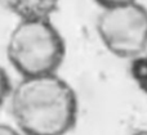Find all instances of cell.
Returning <instances> with one entry per match:
<instances>
[{
  "instance_id": "cell-8",
  "label": "cell",
  "mask_w": 147,
  "mask_h": 135,
  "mask_svg": "<svg viewBox=\"0 0 147 135\" xmlns=\"http://www.w3.org/2000/svg\"><path fill=\"white\" fill-rule=\"evenodd\" d=\"M0 135H22L17 128L8 124H0Z\"/></svg>"
},
{
  "instance_id": "cell-3",
  "label": "cell",
  "mask_w": 147,
  "mask_h": 135,
  "mask_svg": "<svg viewBox=\"0 0 147 135\" xmlns=\"http://www.w3.org/2000/svg\"><path fill=\"white\" fill-rule=\"evenodd\" d=\"M96 28L105 48L114 55L134 59L147 49V8L138 1L102 9Z\"/></svg>"
},
{
  "instance_id": "cell-5",
  "label": "cell",
  "mask_w": 147,
  "mask_h": 135,
  "mask_svg": "<svg viewBox=\"0 0 147 135\" xmlns=\"http://www.w3.org/2000/svg\"><path fill=\"white\" fill-rule=\"evenodd\" d=\"M129 71L132 79L137 82V85L147 94V55H140L130 61Z\"/></svg>"
},
{
  "instance_id": "cell-7",
  "label": "cell",
  "mask_w": 147,
  "mask_h": 135,
  "mask_svg": "<svg viewBox=\"0 0 147 135\" xmlns=\"http://www.w3.org/2000/svg\"><path fill=\"white\" fill-rule=\"evenodd\" d=\"M93 1H96L102 9H106V8H114L119 7V5L129 4V3H134L137 0H93Z\"/></svg>"
},
{
  "instance_id": "cell-4",
  "label": "cell",
  "mask_w": 147,
  "mask_h": 135,
  "mask_svg": "<svg viewBox=\"0 0 147 135\" xmlns=\"http://www.w3.org/2000/svg\"><path fill=\"white\" fill-rule=\"evenodd\" d=\"M20 19H51L61 0H4Z\"/></svg>"
},
{
  "instance_id": "cell-2",
  "label": "cell",
  "mask_w": 147,
  "mask_h": 135,
  "mask_svg": "<svg viewBox=\"0 0 147 135\" xmlns=\"http://www.w3.org/2000/svg\"><path fill=\"white\" fill-rule=\"evenodd\" d=\"M65 55V39L51 19H20L7 44L8 61L22 79L57 74Z\"/></svg>"
},
{
  "instance_id": "cell-6",
  "label": "cell",
  "mask_w": 147,
  "mask_h": 135,
  "mask_svg": "<svg viewBox=\"0 0 147 135\" xmlns=\"http://www.w3.org/2000/svg\"><path fill=\"white\" fill-rule=\"evenodd\" d=\"M12 82H10V77L8 72L5 71L4 67L0 66V107L7 102L8 98H10L12 94Z\"/></svg>"
},
{
  "instance_id": "cell-9",
  "label": "cell",
  "mask_w": 147,
  "mask_h": 135,
  "mask_svg": "<svg viewBox=\"0 0 147 135\" xmlns=\"http://www.w3.org/2000/svg\"><path fill=\"white\" fill-rule=\"evenodd\" d=\"M128 135H147V129H140V130H134Z\"/></svg>"
},
{
  "instance_id": "cell-1",
  "label": "cell",
  "mask_w": 147,
  "mask_h": 135,
  "mask_svg": "<svg viewBox=\"0 0 147 135\" xmlns=\"http://www.w3.org/2000/svg\"><path fill=\"white\" fill-rule=\"evenodd\" d=\"M10 112L22 135H67L78 121V95L57 74L25 77L12 90Z\"/></svg>"
}]
</instances>
